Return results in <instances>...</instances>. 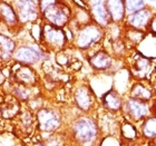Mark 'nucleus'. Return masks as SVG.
<instances>
[{
  "instance_id": "nucleus-1",
  "label": "nucleus",
  "mask_w": 156,
  "mask_h": 146,
  "mask_svg": "<svg viewBox=\"0 0 156 146\" xmlns=\"http://www.w3.org/2000/svg\"><path fill=\"white\" fill-rule=\"evenodd\" d=\"M72 146H101V134L97 117L93 114H80L70 120L66 128Z\"/></svg>"
},
{
  "instance_id": "nucleus-2",
  "label": "nucleus",
  "mask_w": 156,
  "mask_h": 146,
  "mask_svg": "<svg viewBox=\"0 0 156 146\" xmlns=\"http://www.w3.org/2000/svg\"><path fill=\"white\" fill-rule=\"evenodd\" d=\"M36 133L42 134H55L64 130L65 119L62 113L55 107L41 106L36 110Z\"/></svg>"
},
{
  "instance_id": "nucleus-3",
  "label": "nucleus",
  "mask_w": 156,
  "mask_h": 146,
  "mask_svg": "<svg viewBox=\"0 0 156 146\" xmlns=\"http://www.w3.org/2000/svg\"><path fill=\"white\" fill-rule=\"evenodd\" d=\"M39 40L41 45L50 52H60L65 48L68 42V38L62 28L56 27L48 23H45L40 27Z\"/></svg>"
},
{
  "instance_id": "nucleus-4",
  "label": "nucleus",
  "mask_w": 156,
  "mask_h": 146,
  "mask_svg": "<svg viewBox=\"0 0 156 146\" xmlns=\"http://www.w3.org/2000/svg\"><path fill=\"white\" fill-rule=\"evenodd\" d=\"M103 38V28L96 23H86L79 27L75 35L74 44L80 50H87L101 41Z\"/></svg>"
},
{
  "instance_id": "nucleus-5",
  "label": "nucleus",
  "mask_w": 156,
  "mask_h": 146,
  "mask_svg": "<svg viewBox=\"0 0 156 146\" xmlns=\"http://www.w3.org/2000/svg\"><path fill=\"white\" fill-rule=\"evenodd\" d=\"M124 119H127L136 124H140L145 118L153 115L152 112V103L136 99L133 97H128L124 101L123 106Z\"/></svg>"
},
{
  "instance_id": "nucleus-6",
  "label": "nucleus",
  "mask_w": 156,
  "mask_h": 146,
  "mask_svg": "<svg viewBox=\"0 0 156 146\" xmlns=\"http://www.w3.org/2000/svg\"><path fill=\"white\" fill-rule=\"evenodd\" d=\"M12 122L15 136L19 138H28L36 133V113H34L30 108H21L19 115Z\"/></svg>"
},
{
  "instance_id": "nucleus-7",
  "label": "nucleus",
  "mask_w": 156,
  "mask_h": 146,
  "mask_svg": "<svg viewBox=\"0 0 156 146\" xmlns=\"http://www.w3.org/2000/svg\"><path fill=\"white\" fill-rule=\"evenodd\" d=\"M74 103L83 114H91L97 108V97L88 84H80L74 91Z\"/></svg>"
},
{
  "instance_id": "nucleus-8",
  "label": "nucleus",
  "mask_w": 156,
  "mask_h": 146,
  "mask_svg": "<svg viewBox=\"0 0 156 146\" xmlns=\"http://www.w3.org/2000/svg\"><path fill=\"white\" fill-rule=\"evenodd\" d=\"M41 13L46 23L59 27V28H64L70 19V9L66 5L58 2V1L49 6Z\"/></svg>"
},
{
  "instance_id": "nucleus-9",
  "label": "nucleus",
  "mask_w": 156,
  "mask_h": 146,
  "mask_svg": "<svg viewBox=\"0 0 156 146\" xmlns=\"http://www.w3.org/2000/svg\"><path fill=\"white\" fill-rule=\"evenodd\" d=\"M10 77L13 84H20L28 87H34L38 83V75L33 66L17 62L10 69Z\"/></svg>"
},
{
  "instance_id": "nucleus-10",
  "label": "nucleus",
  "mask_w": 156,
  "mask_h": 146,
  "mask_svg": "<svg viewBox=\"0 0 156 146\" xmlns=\"http://www.w3.org/2000/svg\"><path fill=\"white\" fill-rule=\"evenodd\" d=\"M153 70L154 64L152 62L151 58L144 56L143 54L134 57V62L130 65V74L135 78L144 81L145 79H148V77H151Z\"/></svg>"
},
{
  "instance_id": "nucleus-11",
  "label": "nucleus",
  "mask_w": 156,
  "mask_h": 146,
  "mask_svg": "<svg viewBox=\"0 0 156 146\" xmlns=\"http://www.w3.org/2000/svg\"><path fill=\"white\" fill-rule=\"evenodd\" d=\"M13 59L17 62H20V64H23V65L34 66L38 64L42 59V54L41 52L35 49L31 46L23 45L16 49L15 55H13Z\"/></svg>"
},
{
  "instance_id": "nucleus-12",
  "label": "nucleus",
  "mask_w": 156,
  "mask_h": 146,
  "mask_svg": "<svg viewBox=\"0 0 156 146\" xmlns=\"http://www.w3.org/2000/svg\"><path fill=\"white\" fill-rule=\"evenodd\" d=\"M19 99L12 94L2 95L1 99V118L2 120H13L21 110Z\"/></svg>"
},
{
  "instance_id": "nucleus-13",
  "label": "nucleus",
  "mask_w": 156,
  "mask_h": 146,
  "mask_svg": "<svg viewBox=\"0 0 156 146\" xmlns=\"http://www.w3.org/2000/svg\"><path fill=\"white\" fill-rule=\"evenodd\" d=\"M17 15L23 23H33L38 18V9L35 0H17Z\"/></svg>"
},
{
  "instance_id": "nucleus-14",
  "label": "nucleus",
  "mask_w": 156,
  "mask_h": 146,
  "mask_svg": "<svg viewBox=\"0 0 156 146\" xmlns=\"http://www.w3.org/2000/svg\"><path fill=\"white\" fill-rule=\"evenodd\" d=\"M123 96L115 89H109L101 96V106L106 112L116 114L123 110L124 106Z\"/></svg>"
},
{
  "instance_id": "nucleus-15",
  "label": "nucleus",
  "mask_w": 156,
  "mask_h": 146,
  "mask_svg": "<svg viewBox=\"0 0 156 146\" xmlns=\"http://www.w3.org/2000/svg\"><path fill=\"white\" fill-rule=\"evenodd\" d=\"M88 62L93 69L97 72H106L113 67L114 58L105 49H99L88 58Z\"/></svg>"
},
{
  "instance_id": "nucleus-16",
  "label": "nucleus",
  "mask_w": 156,
  "mask_h": 146,
  "mask_svg": "<svg viewBox=\"0 0 156 146\" xmlns=\"http://www.w3.org/2000/svg\"><path fill=\"white\" fill-rule=\"evenodd\" d=\"M153 19V13L150 9L143 8L136 12L130 13L127 18V25L128 27L135 28L140 30H147L150 27V23Z\"/></svg>"
},
{
  "instance_id": "nucleus-17",
  "label": "nucleus",
  "mask_w": 156,
  "mask_h": 146,
  "mask_svg": "<svg viewBox=\"0 0 156 146\" xmlns=\"http://www.w3.org/2000/svg\"><path fill=\"white\" fill-rule=\"evenodd\" d=\"M119 138L123 142V144H133L140 138V130L136 127V125L127 119H123L120 122L119 126Z\"/></svg>"
},
{
  "instance_id": "nucleus-18",
  "label": "nucleus",
  "mask_w": 156,
  "mask_h": 146,
  "mask_svg": "<svg viewBox=\"0 0 156 146\" xmlns=\"http://www.w3.org/2000/svg\"><path fill=\"white\" fill-rule=\"evenodd\" d=\"M154 93L155 91L151 85L144 83L143 80H138L130 86L129 97L144 101H152L154 98Z\"/></svg>"
},
{
  "instance_id": "nucleus-19",
  "label": "nucleus",
  "mask_w": 156,
  "mask_h": 146,
  "mask_svg": "<svg viewBox=\"0 0 156 146\" xmlns=\"http://www.w3.org/2000/svg\"><path fill=\"white\" fill-rule=\"evenodd\" d=\"M142 140L152 142L156 140V116L151 115L140 124L138 127Z\"/></svg>"
},
{
  "instance_id": "nucleus-20",
  "label": "nucleus",
  "mask_w": 156,
  "mask_h": 146,
  "mask_svg": "<svg viewBox=\"0 0 156 146\" xmlns=\"http://www.w3.org/2000/svg\"><path fill=\"white\" fill-rule=\"evenodd\" d=\"M105 7L113 23L123 21L124 16H125V9H126L123 0H106Z\"/></svg>"
},
{
  "instance_id": "nucleus-21",
  "label": "nucleus",
  "mask_w": 156,
  "mask_h": 146,
  "mask_svg": "<svg viewBox=\"0 0 156 146\" xmlns=\"http://www.w3.org/2000/svg\"><path fill=\"white\" fill-rule=\"evenodd\" d=\"M16 49V42L12 39H10L5 35L0 36V56H1L2 64L10 62L13 58Z\"/></svg>"
},
{
  "instance_id": "nucleus-22",
  "label": "nucleus",
  "mask_w": 156,
  "mask_h": 146,
  "mask_svg": "<svg viewBox=\"0 0 156 146\" xmlns=\"http://www.w3.org/2000/svg\"><path fill=\"white\" fill-rule=\"evenodd\" d=\"M90 15L93 17L94 23H96L101 28L107 27L112 23L111 16H109V13H108L105 5H98V6L91 7Z\"/></svg>"
},
{
  "instance_id": "nucleus-23",
  "label": "nucleus",
  "mask_w": 156,
  "mask_h": 146,
  "mask_svg": "<svg viewBox=\"0 0 156 146\" xmlns=\"http://www.w3.org/2000/svg\"><path fill=\"white\" fill-rule=\"evenodd\" d=\"M0 12H1V18H2L3 23H6L7 27L13 28V27L17 26L19 18H18V15L15 12V10L12 9V7L10 5L6 2H1Z\"/></svg>"
},
{
  "instance_id": "nucleus-24",
  "label": "nucleus",
  "mask_w": 156,
  "mask_h": 146,
  "mask_svg": "<svg viewBox=\"0 0 156 146\" xmlns=\"http://www.w3.org/2000/svg\"><path fill=\"white\" fill-rule=\"evenodd\" d=\"M145 36H146V31L140 29H135L129 27L125 33V39L128 41L132 42V45H138L140 42L145 40Z\"/></svg>"
},
{
  "instance_id": "nucleus-25",
  "label": "nucleus",
  "mask_w": 156,
  "mask_h": 146,
  "mask_svg": "<svg viewBox=\"0 0 156 146\" xmlns=\"http://www.w3.org/2000/svg\"><path fill=\"white\" fill-rule=\"evenodd\" d=\"M11 94L19 99L20 101H27L30 98L31 94H30V87L28 86H23L20 84H13L12 83V88H11Z\"/></svg>"
},
{
  "instance_id": "nucleus-26",
  "label": "nucleus",
  "mask_w": 156,
  "mask_h": 146,
  "mask_svg": "<svg viewBox=\"0 0 156 146\" xmlns=\"http://www.w3.org/2000/svg\"><path fill=\"white\" fill-rule=\"evenodd\" d=\"M125 7L127 12L134 13L144 8V0H125Z\"/></svg>"
},
{
  "instance_id": "nucleus-27",
  "label": "nucleus",
  "mask_w": 156,
  "mask_h": 146,
  "mask_svg": "<svg viewBox=\"0 0 156 146\" xmlns=\"http://www.w3.org/2000/svg\"><path fill=\"white\" fill-rule=\"evenodd\" d=\"M123 142L120 141L119 136H103L101 142V146H123Z\"/></svg>"
},
{
  "instance_id": "nucleus-28",
  "label": "nucleus",
  "mask_w": 156,
  "mask_h": 146,
  "mask_svg": "<svg viewBox=\"0 0 156 146\" xmlns=\"http://www.w3.org/2000/svg\"><path fill=\"white\" fill-rule=\"evenodd\" d=\"M56 1H58V0H40V10H41V12L45 9H47L49 6L54 5Z\"/></svg>"
},
{
  "instance_id": "nucleus-29",
  "label": "nucleus",
  "mask_w": 156,
  "mask_h": 146,
  "mask_svg": "<svg viewBox=\"0 0 156 146\" xmlns=\"http://www.w3.org/2000/svg\"><path fill=\"white\" fill-rule=\"evenodd\" d=\"M148 30H150V33L152 34V35L156 36V16L153 17V19H152V21H151Z\"/></svg>"
},
{
  "instance_id": "nucleus-30",
  "label": "nucleus",
  "mask_w": 156,
  "mask_h": 146,
  "mask_svg": "<svg viewBox=\"0 0 156 146\" xmlns=\"http://www.w3.org/2000/svg\"><path fill=\"white\" fill-rule=\"evenodd\" d=\"M152 112H153V115L156 116V97L152 101Z\"/></svg>"
},
{
  "instance_id": "nucleus-31",
  "label": "nucleus",
  "mask_w": 156,
  "mask_h": 146,
  "mask_svg": "<svg viewBox=\"0 0 156 146\" xmlns=\"http://www.w3.org/2000/svg\"><path fill=\"white\" fill-rule=\"evenodd\" d=\"M91 3V7H94V6H98V5H101V1L103 0H89Z\"/></svg>"
},
{
  "instance_id": "nucleus-32",
  "label": "nucleus",
  "mask_w": 156,
  "mask_h": 146,
  "mask_svg": "<svg viewBox=\"0 0 156 146\" xmlns=\"http://www.w3.org/2000/svg\"><path fill=\"white\" fill-rule=\"evenodd\" d=\"M147 146H156V143H154V142H148V145Z\"/></svg>"
},
{
  "instance_id": "nucleus-33",
  "label": "nucleus",
  "mask_w": 156,
  "mask_h": 146,
  "mask_svg": "<svg viewBox=\"0 0 156 146\" xmlns=\"http://www.w3.org/2000/svg\"><path fill=\"white\" fill-rule=\"evenodd\" d=\"M151 1H156V0H151Z\"/></svg>"
}]
</instances>
